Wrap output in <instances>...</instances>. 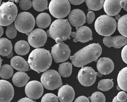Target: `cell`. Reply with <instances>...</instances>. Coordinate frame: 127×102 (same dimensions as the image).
<instances>
[{"instance_id": "44", "label": "cell", "mask_w": 127, "mask_h": 102, "mask_svg": "<svg viewBox=\"0 0 127 102\" xmlns=\"http://www.w3.org/2000/svg\"><path fill=\"white\" fill-rule=\"evenodd\" d=\"M0 36L1 37L2 36L3 34V28L2 27V26H0Z\"/></svg>"}, {"instance_id": "35", "label": "cell", "mask_w": 127, "mask_h": 102, "mask_svg": "<svg viewBox=\"0 0 127 102\" xmlns=\"http://www.w3.org/2000/svg\"><path fill=\"white\" fill-rule=\"evenodd\" d=\"M32 1L31 0H23L19 1V6L23 10H27L32 7Z\"/></svg>"}, {"instance_id": "36", "label": "cell", "mask_w": 127, "mask_h": 102, "mask_svg": "<svg viewBox=\"0 0 127 102\" xmlns=\"http://www.w3.org/2000/svg\"><path fill=\"white\" fill-rule=\"evenodd\" d=\"M95 18V15L94 12L90 11L88 12L86 17V21L88 24H92Z\"/></svg>"}, {"instance_id": "1", "label": "cell", "mask_w": 127, "mask_h": 102, "mask_svg": "<svg viewBox=\"0 0 127 102\" xmlns=\"http://www.w3.org/2000/svg\"><path fill=\"white\" fill-rule=\"evenodd\" d=\"M52 58L49 51L44 48H37L30 53L28 62L31 69L40 73L50 67Z\"/></svg>"}, {"instance_id": "15", "label": "cell", "mask_w": 127, "mask_h": 102, "mask_svg": "<svg viewBox=\"0 0 127 102\" xmlns=\"http://www.w3.org/2000/svg\"><path fill=\"white\" fill-rule=\"evenodd\" d=\"M76 36L73 39V41L76 42L79 41L83 43L88 42L93 40L92 31L88 27L83 26L76 27Z\"/></svg>"}, {"instance_id": "38", "label": "cell", "mask_w": 127, "mask_h": 102, "mask_svg": "<svg viewBox=\"0 0 127 102\" xmlns=\"http://www.w3.org/2000/svg\"><path fill=\"white\" fill-rule=\"evenodd\" d=\"M121 57L123 61L127 64V44L124 47L122 50Z\"/></svg>"}, {"instance_id": "23", "label": "cell", "mask_w": 127, "mask_h": 102, "mask_svg": "<svg viewBox=\"0 0 127 102\" xmlns=\"http://www.w3.org/2000/svg\"><path fill=\"white\" fill-rule=\"evenodd\" d=\"M13 47L11 41L6 38L0 39V55L3 57L7 56L12 51Z\"/></svg>"}, {"instance_id": "4", "label": "cell", "mask_w": 127, "mask_h": 102, "mask_svg": "<svg viewBox=\"0 0 127 102\" xmlns=\"http://www.w3.org/2000/svg\"><path fill=\"white\" fill-rule=\"evenodd\" d=\"M116 27L117 22L115 19L106 15L98 17L95 23L96 32L99 35L104 36H110L116 31Z\"/></svg>"}, {"instance_id": "14", "label": "cell", "mask_w": 127, "mask_h": 102, "mask_svg": "<svg viewBox=\"0 0 127 102\" xmlns=\"http://www.w3.org/2000/svg\"><path fill=\"white\" fill-rule=\"evenodd\" d=\"M68 20L70 25L73 27H82L86 23V15L80 9H73L69 13Z\"/></svg>"}, {"instance_id": "9", "label": "cell", "mask_w": 127, "mask_h": 102, "mask_svg": "<svg viewBox=\"0 0 127 102\" xmlns=\"http://www.w3.org/2000/svg\"><path fill=\"white\" fill-rule=\"evenodd\" d=\"M71 51L68 45L64 42L57 44L52 47L51 54L53 59L56 63L67 61L70 56Z\"/></svg>"}, {"instance_id": "17", "label": "cell", "mask_w": 127, "mask_h": 102, "mask_svg": "<svg viewBox=\"0 0 127 102\" xmlns=\"http://www.w3.org/2000/svg\"><path fill=\"white\" fill-rule=\"evenodd\" d=\"M74 97V90L69 85L63 86L59 90L58 98L60 102H72Z\"/></svg>"}, {"instance_id": "27", "label": "cell", "mask_w": 127, "mask_h": 102, "mask_svg": "<svg viewBox=\"0 0 127 102\" xmlns=\"http://www.w3.org/2000/svg\"><path fill=\"white\" fill-rule=\"evenodd\" d=\"M88 8V11L90 10L97 11L101 9L104 5V0H86L85 1Z\"/></svg>"}, {"instance_id": "34", "label": "cell", "mask_w": 127, "mask_h": 102, "mask_svg": "<svg viewBox=\"0 0 127 102\" xmlns=\"http://www.w3.org/2000/svg\"><path fill=\"white\" fill-rule=\"evenodd\" d=\"M41 102H59L58 97L53 93H47L42 97Z\"/></svg>"}, {"instance_id": "21", "label": "cell", "mask_w": 127, "mask_h": 102, "mask_svg": "<svg viewBox=\"0 0 127 102\" xmlns=\"http://www.w3.org/2000/svg\"><path fill=\"white\" fill-rule=\"evenodd\" d=\"M30 77L24 71H18L13 76L12 81L13 84L17 87H22L27 84Z\"/></svg>"}, {"instance_id": "32", "label": "cell", "mask_w": 127, "mask_h": 102, "mask_svg": "<svg viewBox=\"0 0 127 102\" xmlns=\"http://www.w3.org/2000/svg\"><path fill=\"white\" fill-rule=\"evenodd\" d=\"M5 34L8 38L10 39H13L16 37L17 34V29L15 27V24L12 23L7 26Z\"/></svg>"}, {"instance_id": "50", "label": "cell", "mask_w": 127, "mask_h": 102, "mask_svg": "<svg viewBox=\"0 0 127 102\" xmlns=\"http://www.w3.org/2000/svg\"><path fill=\"white\" fill-rule=\"evenodd\" d=\"M117 89L118 90L120 91L121 90V89L120 88V86L118 85L117 86Z\"/></svg>"}, {"instance_id": "47", "label": "cell", "mask_w": 127, "mask_h": 102, "mask_svg": "<svg viewBox=\"0 0 127 102\" xmlns=\"http://www.w3.org/2000/svg\"><path fill=\"white\" fill-rule=\"evenodd\" d=\"M71 36L72 37H76V33L74 32H73L71 33Z\"/></svg>"}, {"instance_id": "7", "label": "cell", "mask_w": 127, "mask_h": 102, "mask_svg": "<svg viewBox=\"0 0 127 102\" xmlns=\"http://www.w3.org/2000/svg\"><path fill=\"white\" fill-rule=\"evenodd\" d=\"M40 81L43 86L47 90H54L63 85L60 74L55 70H47L42 75Z\"/></svg>"}, {"instance_id": "52", "label": "cell", "mask_w": 127, "mask_h": 102, "mask_svg": "<svg viewBox=\"0 0 127 102\" xmlns=\"http://www.w3.org/2000/svg\"><path fill=\"white\" fill-rule=\"evenodd\" d=\"M0 67H2V66H1V65H2V59H1V57H0Z\"/></svg>"}, {"instance_id": "26", "label": "cell", "mask_w": 127, "mask_h": 102, "mask_svg": "<svg viewBox=\"0 0 127 102\" xmlns=\"http://www.w3.org/2000/svg\"><path fill=\"white\" fill-rule=\"evenodd\" d=\"M59 72L62 77L66 78L70 76L72 72V64L67 62L60 64Z\"/></svg>"}, {"instance_id": "22", "label": "cell", "mask_w": 127, "mask_h": 102, "mask_svg": "<svg viewBox=\"0 0 127 102\" xmlns=\"http://www.w3.org/2000/svg\"><path fill=\"white\" fill-rule=\"evenodd\" d=\"M51 18L50 15L46 13H40L37 15L35 20L37 27L40 29H45L50 25Z\"/></svg>"}, {"instance_id": "8", "label": "cell", "mask_w": 127, "mask_h": 102, "mask_svg": "<svg viewBox=\"0 0 127 102\" xmlns=\"http://www.w3.org/2000/svg\"><path fill=\"white\" fill-rule=\"evenodd\" d=\"M50 12L57 18H63L70 13L71 5L68 0H52L49 6Z\"/></svg>"}, {"instance_id": "49", "label": "cell", "mask_w": 127, "mask_h": 102, "mask_svg": "<svg viewBox=\"0 0 127 102\" xmlns=\"http://www.w3.org/2000/svg\"><path fill=\"white\" fill-rule=\"evenodd\" d=\"M121 18L120 15L119 14H118L117 15H116L115 18L116 20H117L118 21L120 20V18Z\"/></svg>"}, {"instance_id": "33", "label": "cell", "mask_w": 127, "mask_h": 102, "mask_svg": "<svg viewBox=\"0 0 127 102\" xmlns=\"http://www.w3.org/2000/svg\"><path fill=\"white\" fill-rule=\"evenodd\" d=\"M91 102H105L106 99L102 93L96 91L94 92L90 97Z\"/></svg>"}, {"instance_id": "51", "label": "cell", "mask_w": 127, "mask_h": 102, "mask_svg": "<svg viewBox=\"0 0 127 102\" xmlns=\"http://www.w3.org/2000/svg\"><path fill=\"white\" fill-rule=\"evenodd\" d=\"M102 74H100V73H98V76L99 77H101V76H102Z\"/></svg>"}, {"instance_id": "30", "label": "cell", "mask_w": 127, "mask_h": 102, "mask_svg": "<svg viewBox=\"0 0 127 102\" xmlns=\"http://www.w3.org/2000/svg\"><path fill=\"white\" fill-rule=\"evenodd\" d=\"M32 5L35 10L37 12H42L48 9V2L47 0H33L32 1Z\"/></svg>"}, {"instance_id": "45", "label": "cell", "mask_w": 127, "mask_h": 102, "mask_svg": "<svg viewBox=\"0 0 127 102\" xmlns=\"http://www.w3.org/2000/svg\"><path fill=\"white\" fill-rule=\"evenodd\" d=\"M13 52H11V53H10V54H9V55H8V56H6V57H7V58H8V59H10V58H11L13 56Z\"/></svg>"}, {"instance_id": "3", "label": "cell", "mask_w": 127, "mask_h": 102, "mask_svg": "<svg viewBox=\"0 0 127 102\" xmlns=\"http://www.w3.org/2000/svg\"><path fill=\"white\" fill-rule=\"evenodd\" d=\"M71 29L72 28L68 19H58L53 22L46 33L47 37L55 40L60 38L63 41L71 39L69 36L71 33Z\"/></svg>"}, {"instance_id": "46", "label": "cell", "mask_w": 127, "mask_h": 102, "mask_svg": "<svg viewBox=\"0 0 127 102\" xmlns=\"http://www.w3.org/2000/svg\"><path fill=\"white\" fill-rule=\"evenodd\" d=\"M55 41L57 43V44H59V43H61L62 41L61 39H60V38H57L55 40Z\"/></svg>"}, {"instance_id": "10", "label": "cell", "mask_w": 127, "mask_h": 102, "mask_svg": "<svg viewBox=\"0 0 127 102\" xmlns=\"http://www.w3.org/2000/svg\"><path fill=\"white\" fill-rule=\"evenodd\" d=\"M98 73L92 67H83L79 71L77 78L81 85L90 86L94 84Z\"/></svg>"}, {"instance_id": "19", "label": "cell", "mask_w": 127, "mask_h": 102, "mask_svg": "<svg viewBox=\"0 0 127 102\" xmlns=\"http://www.w3.org/2000/svg\"><path fill=\"white\" fill-rule=\"evenodd\" d=\"M121 1L120 0H106L103 5L106 13L110 16L117 15L121 10Z\"/></svg>"}, {"instance_id": "43", "label": "cell", "mask_w": 127, "mask_h": 102, "mask_svg": "<svg viewBox=\"0 0 127 102\" xmlns=\"http://www.w3.org/2000/svg\"><path fill=\"white\" fill-rule=\"evenodd\" d=\"M113 102H127V101H125V102H120V101H119L118 100L117 98V96H116L114 98V99H113Z\"/></svg>"}, {"instance_id": "53", "label": "cell", "mask_w": 127, "mask_h": 102, "mask_svg": "<svg viewBox=\"0 0 127 102\" xmlns=\"http://www.w3.org/2000/svg\"><path fill=\"white\" fill-rule=\"evenodd\" d=\"M15 1V2H17V3L18 2H19V1H18V0H17V1Z\"/></svg>"}, {"instance_id": "16", "label": "cell", "mask_w": 127, "mask_h": 102, "mask_svg": "<svg viewBox=\"0 0 127 102\" xmlns=\"http://www.w3.org/2000/svg\"><path fill=\"white\" fill-rule=\"evenodd\" d=\"M96 68L98 72L102 75H107L112 72L114 70V64L110 58H100L96 64Z\"/></svg>"}, {"instance_id": "29", "label": "cell", "mask_w": 127, "mask_h": 102, "mask_svg": "<svg viewBox=\"0 0 127 102\" xmlns=\"http://www.w3.org/2000/svg\"><path fill=\"white\" fill-rule=\"evenodd\" d=\"M13 73V68L10 65L5 64L0 67V76L3 79H9L12 76Z\"/></svg>"}, {"instance_id": "28", "label": "cell", "mask_w": 127, "mask_h": 102, "mask_svg": "<svg viewBox=\"0 0 127 102\" xmlns=\"http://www.w3.org/2000/svg\"><path fill=\"white\" fill-rule=\"evenodd\" d=\"M118 29L121 35L127 37V14L121 17L118 20Z\"/></svg>"}, {"instance_id": "41", "label": "cell", "mask_w": 127, "mask_h": 102, "mask_svg": "<svg viewBox=\"0 0 127 102\" xmlns=\"http://www.w3.org/2000/svg\"><path fill=\"white\" fill-rule=\"evenodd\" d=\"M36 102V101L32 100V99L25 97V98L20 99V100H18L17 102Z\"/></svg>"}, {"instance_id": "37", "label": "cell", "mask_w": 127, "mask_h": 102, "mask_svg": "<svg viewBox=\"0 0 127 102\" xmlns=\"http://www.w3.org/2000/svg\"><path fill=\"white\" fill-rule=\"evenodd\" d=\"M116 96L118 100L120 102H125L127 99V94L124 91L119 92Z\"/></svg>"}, {"instance_id": "2", "label": "cell", "mask_w": 127, "mask_h": 102, "mask_svg": "<svg viewBox=\"0 0 127 102\" xmlns=\"http://www.w3.org/2000/svg\"><path fill=\"white\" fill-rule=\"evenodd\" d=\"M102 53V48L98 43L89 44L74 54L72 64L76 67H83L94 61L97 60Z\"/></svg>"}, {"instance_id": "18", "label": "cell", "mask_w": 127, "mask_h": 102, "mask_svg": "<svg viewBox=\"0 0 127 102\" xmlns=\"http://www.w3.org/2000/svg\"><path fill=\"white\" fill-rule=\"evenodd\" d=\"M103 43L109 48L113 47L116 49H119L127 44V37L123 36L105 37L103 38Z\"/></svg>"}, {"instance_id": "25", "label": "cell", "mask_w": 127, "mask_h": 102, "mask_svg": "<svg viewBox=\"0 0 127 102\" xmlns=\"http://www.w3.org/2000/svg\"><path fill=\"white\" fill-rule=\"evenodd\" d=\"M117 82L121 90L127 92V67L123 68L119 72Z\"/></svg>"}, {"instance_id": "5", "label": "cell", "mask_w": 127, "mask_h": 102, "mask_svg": "<svg viewBox=\"0 0 127 102\" xmlns=\"http://www.w3.org/2000/svg\"><path fill=\"white\" fill-rule=\"evenodd\" d=\"M18 8L16 5L10 1L2 2L0 7V25L7 26L15 21L17 16Z\"/></svg>"}, {"instance_id": "12", "label": "cell", "mask_w": 127, "mask_h": 102, "mask_svg": "<svg viewBox=\"0 0 127 102\" xmlns=\"http://www.w3.org/2000/svg\"><path fill=\"white\" fill-rule=\"evenodd\" d=\"M44 86L41 83L37 81L29 82L25 88V92L28 98L35 100L41 97L44 93Z\"/></svg>"}, {"instance_id": "42", "label": "cell", "mask_w": 127, "mask_h": 102, "mask_svg": "<svg viewBox=\"0 0 127 102\" xmlns=\"http://www.w3.org/2000/svg\"><path fill=\"white\" fill-rule=\"evenodd\" d=\"M120 5V6L121 8H124L126 5L125 2V0H122V1H121Z\"/></svg>"}, {"instance_id": "39", "label": "cell", "mask_w": 127, "mask_h": 102, "mask_svg": "<svg viewBox=\"0 0 127 102\" xmlns=\"http://www.w3.org/2000/svg\"><path fill=\"white\" fill-rule=\"evenodd\" d=\"M74 102H90L88 98L84 96H81L78 97L75 100Z\"/></svg>"}, {"instance_id": "6", "label": "cell", "mask_w": 127, "mask_h": 102, "mask_svg": "<svg viewBox=\"0 0 127 102\" xmlns=\"http://www.w3.org/2000/svg\"><path fill=\"white\" fill-rule=\"evenodd\" d=\"M15 27L18 31L29 35L35 25L34 16L28 12H22L18 15L14 22Z\"/></svg>"}, {"instance_id": "40", "label": "cell", "mask_w": 127, "mask_h": 102, "mask_svg": "<svg viewBox=\"0 0 127 102\" xmlns=\"http://www.w3.org/2000/svg\"><path fill=\"white\" fill-rule=\"evenodd\" d=\"M68 1L70 3L74 5H80V4L83 3L85 1L83 0H69Z\"/></svg>"}, {"instance_id": "48", "label": "cell", "mask_w": 127, "mask_h": 102, "mask_svg": "<svg viewBox=\"0 0 127 102\" xmlns=\"http://www.w3.org/2000/svg\"><path fill=\"white\" fill-rule=\"evenodd\" d=\"M125 2L126 5L125 8L123 9H124V10L127 12V0H125Z\"/></svg>"}, {"instance_id": "11", "label": "cell", "mask_w": 127, "mask_h": 102, "mask_svg": "<svg viewBox=\"0 0 127 102\" xmlns=\"http://www.w3.org/2000/svg\"><path fill=\"white\" fill-rule=\"evenodd\" d=\"M46 33L40 28H36L29 34L28 41L29 44L34 48H39L43 46L47 40Z\"/></svg>"}, {"instance_id": "13", "label": "cell", "mask_w": 127, "mask_h": 102, "mask_svg": "<svg viewBox=\"0 0 127 102\" xmlns=\"http://www.w3.org/2000/svg\"><path fill=\"white\" fill-rule=\"evenodd\" d=\"M14 95L13 86L10 82L0 80V102H10Z\"/></svg>"}, {"instance_id": "24", "label": "cell", "mask_w": 127, "mask_h": 102, "mask_svg": "<svg viewBox=\"0 0 127 102\" xmlns=\"http://www.w3.org/2000/svg\"><path fill=\"white\" fill-rule=\"evenodd\" d=\"M30 47L27 42L20 40L17 42L14 46V50L17 54L21 56L27 55L30 52Z\"/></svg>"}, {"instance_id": "20", "label": "cell", "mask_w": 127, "mask_h": 102, "mask_svg": "<svg viewBox=\"0 0 127 102\" xmlns=\"http://www.w3.org/2000/svg\"><path fill=\"white\" fill-rule=\"evenodd\" d=\"M10 64L12 67L17 70L25 72L31 70L28 62L23 57L19 56H15L12 58Z\"/></svg>"}, {"instance_id": "31", "label": "cell", "mask_w": 127, "mask_h": 102, "mask_svg": "<svg viewBox=\"0 0 127 102\" xmlns=\"http://www.w3.org/2000/svg\"><path fill=\"white\" fill-rule=\"evenodd\" d=\"M113 79H103L98 82V89L103 91H108L112 88L113 86Z\"/></svg>"}]
</instances>
